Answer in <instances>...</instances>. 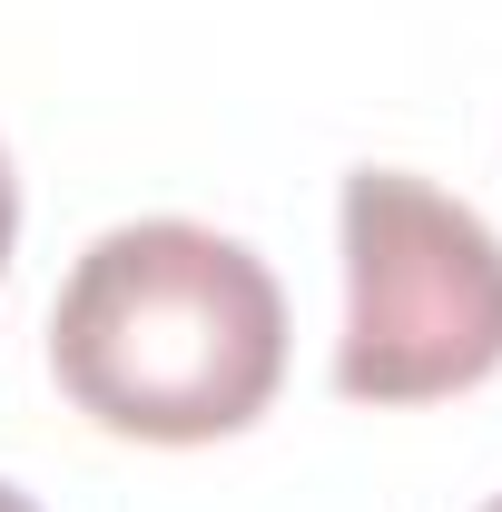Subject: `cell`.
<instances>
[{"mask_svg":"<svg viewBox=\"0 0 502 512\" xmlns=\"http://www.w3.org/2000/svg\"><path fill=\"white\" fill-rule=\"evenodd\" d=\"M50 375L119 444L247 434L286 384V296L256 247L197 217H138L69 266Z\"/></svg>","mask_w":502,"mask_h":512,"instance_id":"1","label":"cell"},{"mask_svg":"<svg viewBox=\"0 0 502 512\" xmlns=\"http://www.w3.org/2000/svg\"><path fill=\"white\" fill-rule=\"evenodd\" d=\"M483 512H502V493H493V503H483Z\"/></svg>","mask_w":502,"mask_h":512,"instance_id":"5","label":"cell"},{"mask_svg":"<svg viewBox=\"0 0 502 512\" xmlns=\"http://www.w3.org/2000/svg\"><path fill=\"white\" fill-rule=\"evenodd\" d=\"M0 512H40V503H30V493H10V483H0Z\"/></svg>","mask_w":502,"mask_h":512,"instance_id":"4","label":"cell"},{"mask_svg":"<svg viewBox=\"0 0 502 512\" xmlns=\"http://www.w3.org/2000/svg\"><path fill=\"white\" fill-rule=\"evenodd\" d=\"M502 365V237L404 168L345 178V404H443Z\"/></svg>","mask_w":502,"mask_h":512,"instance_id":"2","label":"cell"},{"mask_svg":"<svg viewBox=\"0 0 502 512\" xmlns=\"http://www.w3.org/2000/svg\"><path fill=\"white\" fill-rule=\"evenodd\" d=\"M10 237H20V178H10V158H0V266H10Z\"/></svg>","mask_w":502,"mask_h":512,"instance_id":"3","label":"cell"}]
</instances>
